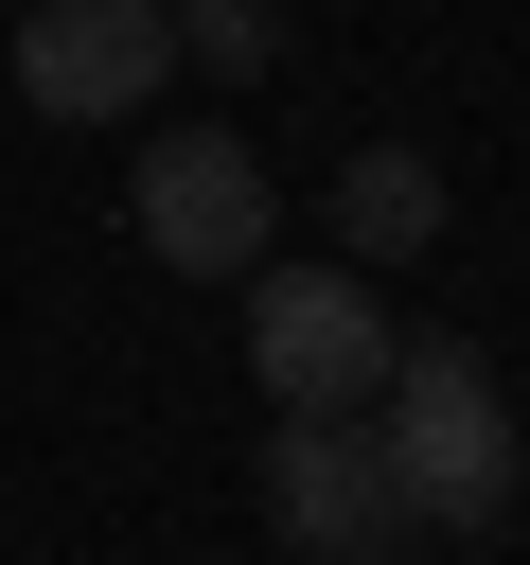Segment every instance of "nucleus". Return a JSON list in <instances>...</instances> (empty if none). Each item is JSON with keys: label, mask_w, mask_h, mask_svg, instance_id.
Here are the masks:
<instances>
[{"label": "nucleus", "mask_w": 530, "mask_h": 565, "mask_svg": "<svg viewBox=\"0 0 530 565\" xmlns=\"http://www.w3.org/2000/svg\"><path fill=\"white\" fill-rule=\"evenodd\" d=\"M124 230H141L177 282H247V265L283 247V194H265V159H247L230 124H159V141L124 159Z\"/></svg>", "instance_id": "3"}, {"label": "nucleus", "mask_w": 530, "mask_h": 565, "mask_svg": "<svg viewBox=\"0 0 530 565\" xmlns=\"http://www.w3.org/2000/svg\"><path fill=\"white\" fill-rule=\"evenodd\" d=\"M442 247V159L424 141H353L336 159V265H424Z\"/></svg>", "instance_id": "6"}, {"label": "nucleus", "mask_w": 530, "mask_h": 565, "mask_svg": "<svg viewBox=\"0 0 530 565\" xmlns=\"http://www.w3.org/2000/svg\"><path fill=\"white\" fill-rule=\"evenodd\" d=\"M371 441H389V477H406L424 530H495V512H512V406H495V371H477L459 335H389Z\"/></svg>", "instance_id": "1"}, {"label": "nucleus", "mask_w": 530, "mask_h": 565, "mask_svg": "<svg viewBox=\"0 0 530 565\" xmlns=\"http://www.w3.org/2000/svg\"><path fill=\"white\" fill-rule=\"evenodd\" d=\"M18 106L35 124H141L177 71V0H18Z\"/></svg>", "instance_id": "5"}, {"label": "nucleus", "mask_w": 530, "mask_h": 565, "mask_svg": "<svg viewBox=\"0 0 530 565\" xmlns=\"http://www.w3.org/2000/svg\"><path fill=\"white\" fill-rule=\"evenodd\" d=\"M177 53H194L212 88H247V71L283 53V18H265V0H177Z\"/></svg>", "instance_id": "7"}, {"label": "nucleus", "mask_w": 530, "mask_h": 565, "mask_svg": "<svg viewBox=\"0 0 530 565\" xmlns=\"http://www.w3.org/2000/svg\"><path fill=\"white\" fill-rule=\"evenodd\" d=\"M265 547L283 565H406L424 547L371 406H265Z\"/></svg>", "instance_id": "2"}, {"label": "nucleus", "mask_w": 530, "mask_h": 565, "mask_svg": "<svg viewBox=\"0 0 530 565\" xmlns=\"http://www.w3.org/2000/svg\"><path fill=\"white\" fill-rule=\"evenodd\" d=\"M247 300V371H265V406H371V371H389V300H371V265H247L230 282Z\"/></svg>", "instance_id": "4"}]
</instances>
